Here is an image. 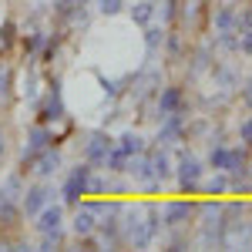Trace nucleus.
<instances>
[{
    "label": "nucleus",
    "mask_w": 252,
    "mask_h": 252,
    "mask_svg": "<svg viewBox=\"0 0 252 252\" xmlns=\"http://www.w3.org/2000/svg\"><path fill=\"white\" fill-rule=\"evenodd\" d=\"M212 34H239V7L235 3H219L209 14Z\"/></svg>",
    "instance_id": "2eb2a0df"
},
{
    "label": "nucleus",
    "mask_w": 252,
    "mask_h": 252,
    "mask_svg": "<svg viewBox=\"0 0 252 252\" xmlns=\"http://www.w3.org/2000/svg\"><path fill=\"white\" fill-rule=\"evenodd\" d=\"M24 189H27V175L20 172V168L17 172H7L0 178V195H7V198H14V202H20Z\"/></svg>",
    "instance_id": "aec40b11"
},
{
    "label": "nucleus",
    "mask_w": 252,
    "mask_h": 252,
    "mask_svg": "<svg viewBox=\"0 0 252 252\" xmlns=\"http://www.w3.org/2000/svg\"><path fill=\"white\" fill-rule=\"evenodd\" d=\"M31 222H34V232H37V235L58 232V229H67V205L54 198V202H47V205H44V209H40V212L34 215Z\"/></svg>",
    "instance_id": "f8f14e48"
},
{
    "label": "nucleus",
    "mask_w": 252,
    "mask_h": 252,
    "mask_svg": "<svg viewBox=\"0 0 252 252\" xmlns=\"http://www.w3.org/2000/svg\"><path fill=\"white\" fill-rule=\"evenodd\" d=\"M215 3H239V0H215Z\"/></svg>",
    "instance_id": "a878e982"
},
{
    "label": "nucleus",
    "mask_w": 252,
    "mask_h": 252,
    "mask_svg": "<svg viewBox=\"0 0 252 252\" xmlns=\"http://www.w3.org/2000/svg\"><path fill=\"white\" fill-rule=\"evenodd\" d=\"M198 219V205L195 202H165L161 205V225L168 229H195Z\"/></svg>",
    "instance_id": "1a4fd4ad"
},
{
    "label": "nucleus",
    "mask_w": 252,
    "mask_h": 252,
    "mask_svg": "<svg viewBox=\"0 0 252 252\" xmlns=\"http://www.w3.org/2000/svg\"><path fill=\"white\" fill-rule=\"evenodd\" d=\"M10 40H14V20H7V24H3V37H0V47H7Z\"/></svg>",
    "instance_id": "b1692460"
},
{
    "label": "nucleus",
    "mask_w": 252,
    "mask_h": 252,
    "mask_svg": "<svg viewBox=\"0 0 252 252\" xmlns=\"http://www.w3.org/2000/svg\"><path fill=\"white\" fill-rule=\"evenodd\" d=\"M152 111H155V115H152L155 121H161V118H168V115H192L185 88H182V84H161L155 101H152Z\"/></svg>",
    "instance_id": "20e7f679"
},
{
    "label": "nucleus",
    "mask_w": 252,
    "mask_h": 252,
    "mask_svg": "<svg viewBox=\"0 0 252 252\" xmlns=\"http://www.w3.org/2000/svg\"><path fill=\"white\" fill-rule=\"evenodd\" d=\"M61 168H64V155H61L58 145H47L40 155L31 158V165L24 168V175H34V178H54V175H61Z\"/></svg>",
    "instance_id": "9d476101"
},
{
    "label": "nucleus",
    "mask_w": 252,
    "mask_h": 252,
    "mask_svg": "<svg viewBox=\"0 0 252 252\" xmlns=\"http://www.w3.org/2000/svg\"><path fill=\"white\" fill-rule=\"evenodd\" d=\"M125 7H128V0H94V10L101 17H118Z\"/></svg>",
    "instance_id": "4be33fe9"
},
{
    "label": "nucleus",
    "mask_w": 252,
    "mask_h": 252,
    "mask_svg": "<svg viewBox=\"0 0 252 252\" xmlns=\"http://www.w3.org/2000/svg\"><path fill=\"white\" fill-rule=\"evenodd\" d=\"M235 138H239V145L252 148V115H246L239 125H235Z\"/></svg>",
    "instance_id": "5701e85b"
},
{
    "label": "nucleus",
    "mask_w": 252,
    "mask_h": 252,
    "mask_svg": "<svg viewBox=\"0 0 252 252\" xmlns=\"http://www.w3.org/2000/svg\"><path fill=\"white\" fill-rule=\"evenodd\" d=\"M0 108H3V104H0Z\"/></svg>",
    "instance_id": "cd10ccee"
},
{
    "label": "nucleus",
    "mask_w": 252,
    "mask_h": 252,
    "mask_svg": "<svg viewBox=\"0 0 252 252\" xmlns=\"http://www.w3.org/2000/svg\"><path fill=\"white\" fill-rule=\"evenodd\" d=\"M7 145H10V141H7V131H3V128H0V161H3V158H7Z\"/></svg>",
    "instance_id": "393cba45"
},
{
    "label": "nucleus",
    "mask_w": 252,
    "mask_h": 252,
    "mask_svg": "<svg viewBox=\"0 0 252 252\" xmlns=\"http://www.w3.org/2000/svg\"><path fill=\"white\" fill-rule=\"evenodd\" d=\"M165 34H168V27L165 24H148V27H141V44H145V54L148 58H155L158 51L165 47Z\"/></svg>",
    "instance_id": "f3484780"
},
{
    "label": "nucleus",
    "mask_w": 252,
    "mask_h": 252,
    "mask_svg": "<svg viewBox=\"0 0 252 252\" xmlns=\"http://www.w3.org/2000/svg\"><path fill=\"white\" fill-rule=\"evenodd\" d=\"M14 97V67L0 64V104H7Z\"/></svg>",
    "instance_id": "412c9836"
},
{
    "label": "nucleus",
    "mask_w": 252,
    "mask_h": 252,
    "mask_svg": "<svg viewBox=\"0 0 252 252\" xmlns=\"http://www.w3.org/2000/svg\"><path fill=\"white\" fill-rule=\"evenodd\" d=\"M205 172H209V165L195 155V152H189L185 145L175 148V175L172 178H175V189H178L182 195L202 192V178H205Z\"/></svg>",
    "instance_id": "f03ea898"
},
{
    "label": "nucleus",
    "mask_w": 252,
    "mask_h": 252,
    "mask_svg": "<svg viewBox=\"0 0 252 252\" xmlns=\"http://www.w3.org/2000/svg\"><path fill=\"white\" fill-rule=\"evenodd\" d=\"M94 225H97V215H94V202H78L71 215H67V232L74 235L78 242H84L88 235H94Z\"/></svg>",
    "instance_id": "9b49d317"
},
{
    "label": "nucleus",
    "mask_w": 252,
    "mask_h": 252,
    "mask_svg": "<svg viewBox=\"0 0 252 252\" xmlns=\"http://www.w3.org/2000/svg\"><path fill=\"white\" fill-rule=\"evenodd\" d=\"M225 229H229V212L225 202H205L198 205V222H195V246L202 249H225Z\"/></svg>",
    "instance_id": "f257e3e1"
},
{
    "label": "nucleus",
    "mask_w": 252,
    "mask_h": 252,
    "mask_svg": "<svg viewBox=\"0 0 252 252\" xmlns=\"http://www.w3.org/2000/svg\"><path fill=\"white\" fill-rule=\"evenodd\" d=\"M91 175H94V165H91V161H84V158H81L78 165H71V168L64 172V182H61L58 195H61V202H64L67 209H74V205L81 202V195H88Z\"/></svg>",
    "instance_id": "7ed1b4c3"
},
{
    "label": "nucleus",
    "mask_w": 252,
    "mask_h": 252,
    "mask_svg": "<svg viewBox=\"0 0 252 252\" xmlns=\"http://www.w3.org/2000/svg\"><path fill=\"white\" fill-rule=\"evenodd\" d=\"M189 74L192 78H205L209 74V67H212L215 61H219V51H215V40H198V44H192L189 47Z\"/></svg>",
    "instance_id": "ddd939ff"
},
{
    "label": "nucleus",
    "mask_w": 252,
    "mask_h": 252,
    "mask_svg": "<svg viewBox=\"0 0 252 252\" xmlns=\"http://www.w3.org/2000/svg\"><path fill=\"white\" fill-rule=\"evenodd\" d=\"M128 17H131L135 27L155 24L158 20V0H135V3H128Z\"/></svg>",
    "instance_id": "dca6fc26"
},
{
    "label": "nucleus",
    "mask_w": 252,
    "mask_h": 252,
    "mask_svg": "<svg viewBox=\"0 0 252 252\" xmlns=\"http://www.w3.org/2000/svg\"><path fill=\"white\" fill-rule=\"evenodd\" d=\"M111 148H115V135H111L108 128H91V131L84 135V141H81V158L91 161L94 168H104Z\"/></svg>",
    "instance_id": "39448f33"
},
{
    "label": "nucleus",
    "mask_w": 252,
    "mask_h": 252,
    "mask_svg": "<svg viewBox=\"0 0 252 252\" xmlns=\"http://www.w3.org/2000/svg\"><path fill=\"white\" fill-rule=\"evenodd\" d=\"M58 138H54V131H51V125H44V121H37V125H31L27 128V135H24V148H20V172L31 165V158L40 155L47 145H54Z\"/></svg>",
    "instance_id": "6e6552de"
},
{
    "label": "nucleus",
    "mask_w": 252,
    "mask_h": 252,
    "mask_svg": "<svg viewBox=\"0 0 252 252\" xmlns=\"http://www.w3.org/2000/svg\"><path fill=\"white\" fill-rule=\"evenodd\" d=\"M229 212V229H225V249H252V209L246 212V222L239 219V209L232 202L225 205Z\"/></svg>",
    "instance_id": "0eeeda50"
},
{
    "label": "nucleus",
    "mask_w": 252,
    "mask_h": 252,
    "mask_svg": "<svg viewBox=\"0 0 252 252\" xmlns=\"http://www.w3.org/2000/svg\"><path fill=\"white\" fill-rule=\"evenodd\" d=\"M202 192H205V195H225V192H232V178H229V172H215V168H209L205 178H202Z\"/></svg>",
    "instance_id": "6ab92c4d"
},
{
    "label": "nucleus",
    "mask_w": 252,
    "mask_h": 252,
    "mask_svg": "<svg viewBox=\"0 0 252 252\" xmlns=\"http://www.w3.org/2000/svg\"><path fill=\"white\" fill-rule=\"evenodd\" d=\"M37 111H40V121L44 125H51V121H58V118L67 115V108H64V91H61V84H51L37 101Z\"/></svg>",
    "instance_id": "4468645a"
},
{
    "label": "nucleus",
    "mask_w": 252,
    "mask_h": 252,
    "mask_svg": "<svg viewBox=\"0 0 252 252\" xmlns=\"http://www.w3.org/2000/svg\"><path fill=\"white\" fill-rule=\"evenodd\" d=\"M54 195H58V189L51 185V178H34V182H27V189L20 195V212L27 215V219H34L47 202H54Z\"/></svg>",
    "instance_id": "423d86ee"
},
{
    "label": "nucleus",
    "mask_w": 252,
    "mask_h": 252,
    "mask_svg": "<svg viewBox=\"0 0 252 252\" xmlns=\"http://www.w3.org/2000/svg\"><path fill=\"white\" fill-rule=\"evenodd\" d=\"M78 3H94V0H78Z\"/></svg>",
    "instance_id": "bb28decb"
},
{
    "label": "nucleus",
    "mask_w": 252,
    "mask_h": 252,
    "mask_svg": "<svg viewBox=\"0 0 252 252\" xmlns=\"http://www.w3.org/2000/svg\"><path fill=\"white\" fill-rule=\"evenodd\" d=\"M115 145H118V148H121L128 158H135V155H141V152L148 148V138L141 135V131H135V128H125V131L115 138Z\"/></svg>",
    "instance_id": "a211bd4d"
}]
</instances>
